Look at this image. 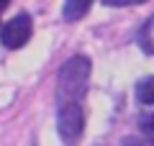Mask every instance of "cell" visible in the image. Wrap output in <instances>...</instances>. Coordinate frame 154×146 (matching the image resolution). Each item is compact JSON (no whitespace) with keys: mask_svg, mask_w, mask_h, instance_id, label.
<instances>
[{"mask_svg":"<svg viewBox=\"0 0 154 146\" xmlns=\"http://www.w3.org/2000/svg\"><path fill=\"white\" fill-rule=\"evenodd\" d=\"M90 72H93L90 56H85V54L69 56L59 67V75H57V105H62V103H82V97L88 95Z\"/></svg>","mask_w":154,"mask_h":146,"instance_id":"cell-1","label":"cell"},{"mask_svg":"<svg viewBox=\"0 0 154 146\" xmlns=\"http://www.w3.org/2000/svg\"><path fill=\"white\" fill-rule=\"evenodd\" d=\"M57 133L64 146H77L85 133V108L82 103L57 105Z\"/></svg>","mask_w":154,"mask_h":146,"instance_id":"cell-2","label":"cell"},{"mask_svg":"<svg viewBox=\"0 0 154 146\" xmlns=\"http://www.w3.org/2000/svg\"><path fill=\"white\" fill-rule=\"evenodd\" d=\"M33 36V18L28 13H18L8 23L0 26V44L5 49H21Z\"/></svg>","mask_w":154,"mask_h":146,"instance_id":"cell-3","label":"cell"},{"mask_svg":"<svg viewBox=\"0 0 154 146\" xmlns=\"http://www.w3.org/2000/svg\"><path fill=\"white\" fill-rule=\"evenodd\" d=\"M95 0H64V5H62V18L67 23H75L80 18H85L90 13Z\"/></svg>","mask_w":154,"mask_h":146,"instance_id":"cell-4","label":"cell"},{"mask_svg":"<svg viewBox=\"0 0 154 146\" xmlns=\"http://www.w3.org/2000/svg\"><path fill=\"white\" fill-rule=\"evenodd\" d=\"M136 46L141 49L146 56H154V13L141 23V28H139V33H136Z\"/></svg>","mask_w":154,"mask_h":146,"instance_id":"cell-5","label":"cell"},{"mask_svg":"<svg viewBox=\"0 0 154 146\" xmlns=\"http://www.w3.org/2000/svg\"><path fill=\"white\" fill-rule=\"evenodd\" d=\"M136 97L141 105H154V77H144L136 85Z\"/></svg>","mask_w":154,"mask_h":146,"instance_id":"cell-6","label":"cell"},{"mask_svg":"<svg viewBox=\"0 0 154 146\" xmlns=\"http://www.w3.org/2000/svg\"><path fill=\"white\" fill-rule=\"evenodd\" d=\"M139 131H141V133H146V136H154V113H141L139 115Z\"/></svg>","mask_w":154,"mask_h":146,"instance_id":"cell-7","label":"cell"},{"mask_svg":"<svg viewBox=\"0 0 154 146\" xmlns=\"http://www.w3.org/2000/svg\"><path fill=\"white\" fill-rule=\"evenodd\" d=\"M123 146H154V136H126Z\"/></svg>","mask_w":154,"mask_h":146,"instance_id":"cell-8","label":"cell"},{"mask_svg":"<svg viewBox=\"0 0 154 146\" xmlns=\"http://www.w3.org/2000/svg\"><path fill=\"white\" fill-rule=\"evenodd\" d=\"M103 5L108 8H128V5H141V3H149V0H100Z\"/></svg>","mask_w":154,"mask_h":146,"instance_id":"cell-9","label":"cell"},{"mask_svg":"<svg viewBox=\"0 0 154 146\" xmlns=\"http://www.w3.org/2000/svg\"><path fill=\"white\" fill-rule=\"evenodd\" d=\"M8 3H11V0H0V11H3V8H5Z\"/></svg>","mask_w":154,"mask_h":146,"instance_id":"cell-10","label":"cell"}]
</instances>
